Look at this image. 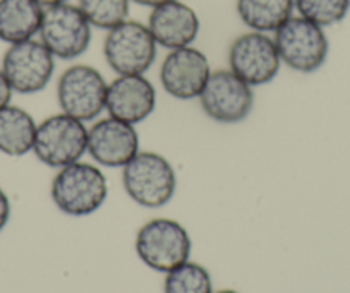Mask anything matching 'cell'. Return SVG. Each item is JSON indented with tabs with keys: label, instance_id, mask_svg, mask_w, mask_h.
<instances>
[{
	"label": "cell",
	"instance_id": "6da1fadb",
	"mask_svg": "<svg viewBox=\"0 0 350 293\" xmlns=\"http://www.w3.org/2000/svg\"><path fill=\"white\" fill-rule=\"evenodd\" d=\"M50 194L64 214L90 217L105 204L109 182L98 165L76 161L57 170Z\"/></svg>",
	"mask_w": 350,
	"mask_h": 293
},
{
	"label": "cell",
	"instance_id": "7a4b0ae2",
	"mask_svg": "<svg viewBox=\"0 0 350 293\" xmlns=\"http://www.w3.org/2000/svg\"><path fill=\"white\" fill-rule=\"evenodd\" d=\"M122 184L134 203L157 210L167 206L174 199L177 173L174 165L163 154L139 151L122 168Z\"/></svg>",
	"mask_w": 350,
	"mask_h": 293
},
{
	"label": "cell",
	"instance_id": "3957f363",
	"mask_svg": "<svg viewBox=\"0 0 350 293\" xmlns=\"http://www.w3.org/2000/svg\"><path fill=\"white\" fill-rule=\"evenodd\" d=\"M193 240L179 221L154 218L146 221L136 235V252L153 271L165 273L191 259Z\"/></svg>",
	"mask_w": 350,
	"mask_h": 293
},
{
	"label": "cell",
	"instance_id": "277c9868",
	"mask_svg": "<svg viewBox=\"0 0 350 293\" xmlns=\"http://www.w3.org/2000/svg\"><path fill=\"white\" fill-rule=\"evenodd\" d=\"M282 64L301 74H312L328 60L329 40L325 28L301 16H292L273 33Z\"/></svg>",
	"mask_w": 350,
	"mask_h": 293
},
{
	"label": "cell",
	"instance_id": "5b68a950",
	"mask_svg": "<svg viewBox=\"0 0 350 293\" xmlns=\"http://www.w3.org/2000/svg\"><path fill=\"white\" fill-rule=\"evenodd\" d=\"M33 153L43 165L57 170L81 161L88 153L86 124L64 112L46 117L36 127Z\"/></svg>",
	"mask_w": 350,
	"mask_h": 293
},
{
	"label": "cell",
	"instance_id": "8992f818",
	"mask_svg": "<svg viewBox=\"0 0 350 293\" xmlns=\"http://www.w3.org/2000/svg\"><path fill=\"white\" fill-rule=\"evenodd\" d=\"M38 36L55 59L74 60L92 45L93 26L79 5L66 2L45 8Z\"/></svg>",
	"mask_w": 350,
	"mask_h": 293
},
{
	"label": "cell",
	"instance_id": "52a82bcc",
	"mask_svg": "<svg viewBox=\"0 0 350 293\" xmlns=\"http://www.w3.org/2000/svg\"><path fill=\"white\" fill-rule=\"evenodd\" d=\"M109 83L98 69L86 64L69 67L60 76L57 84V100L64 113L92 122L105 112Z\"/></svg>",
	"mask_w": 350,
	"mask_h": 293
},
{
	"label": "cell",
	"instance_id": "ba28073f",
	"mask_svg": "<svg viewBox=\"0 0 350 293\" xmlns=\"http://www.w3.org/2000/svg\"><path fill=\"white\" fill-rule=\"evenodd\" d=\"M157 52L158 45L148 26L133 19L109 29L103 42V55L117 76L148 72Z\"/></svg>",
	"mask_w": 350,
	"mask_h": 293
},
{
	"label": "cell",
	"instance_id": "9c48e42d",
	"mask_svg": "<svg viewBox=\"0 0 350 293\" xmlns=\"http://www.w3.org/2000/svg\"><path fill=\"white\" fill-rule=\"evenodd\" d=\"M198 100L203 112L215 122L239 124L252 112L254 91L230 69L211 70Z\"/></svg>",
	"mask_w": 350,
	"mask_h": 293
},
{
	"label": "cell",
	"instance_id": "30bf717a",
	"mask_svg": "<svg viewBox=\"0 0 350 293\" xmlns=\"http://www.w3.org/2000/svg\"><path fill=\"white\" fill-rule=\"evenodd\" d=\"M2 70L19 94H35L45 89L55 72V57L40 40L9 45L2 59Z\"/></svg>",
	"mask_w": 350,
	"mask_h": 293
},
{
	"label": "cell",
	"instance_id": "8fae6325",
	"mask_svg": "<svg viewBox=\"0 0 350 293\" xmlns=\"http://www.w3.org/2000/svg\"><path fill=\"white\" fill-rule=\"evenodd\" d=\"M228 67L252 87L271 83L282 67L273 36L259 31L237 36L228 48Z\"/></svg>",
	"mask_w": 350,
	"mask_h": 293
},
{
	"label": "cell",
	"instance_id": "7c38bea8",
	"mask_svg": "<svg viewBox=\"0 0 350 293\" xmlns=\"http://www.w3.org/2000/svg\"><path fill=\"white\" fill-rule=\"evenodd\" d=\"M211 74L210 60L200 48L170 50L160 67L161 87L175 100H196Z\"/></svg>",
	"mask_w": 350,
	"mask_h": 293
},
{
	"label": "cell",
	"instance_id": "4fadbf2b",
	"mask_svg": "<svg viewBox=\"0 0 350 293\" xmlns=\"http://www.w3.org/2000/svg\"><path fill=\"white\" fill-rule=\"evenodd\" d=\"M139 151L136 126L109 115L88 127V153L100 167L124 168Z\"/></svg>",
	"mask_w": 350,
	"mask_h": 293
},
{
	"label": "cell",
	"instance_id": "5bb4252c",
	"mask_svg": "<svg viewBox=\"0 0 350 293\" xmlns=\"http://www.w3.org/2000/svg\"><path fill=\"white\" fill-rule=\"evenodd\" d=\"M157 109V89L144 74L117 76L107 89L105 110L110 117L137 126Z\"/></svg>",
	"mask_w": 350,
	"mask_h": 293
},
{
	"label": "cell",
	"instance_id": "9a60e30c",
	"mask_svg": "<svg viewBox=\"0 0 350 293\" xmlns=\"http://www.w3.org/2000/svg\"><path fill=\"white\" fill-rule=\"evenodd\" d=\"M146 26L157 45L170 52L193 45L200 35L201 21L191 5L183 0H170L151 9Z\"/></svg>",
	"mask_w": 350,
	"mask_h": 293
},
{
	"label": "cell",
	"instance_id": "2e32d148",
	"mask_svg": "<svg viewBox=\"0 0 350 293\" xmlns=\"http://www.w3.org/2000/svg\"><path fill=\"white\" fill-rule=\"evenodd\" d=\"M43 11L38 0H0V42L14 45L38 36Z\"/></svg>",
	"mask_w": 350,
	"mask_h": 293
},
{
	"label": "cell",
	"instance_id": "e0dca14e",
	"mask_svg": "<svg viewBox=\"0 0 350 293\" xmlns=\"http://www.w3.org/2000/svg\"><path fill=\"white\" fill-rule=\"evenodd\" d=\"M38 124L31 113L16 105L0 110V153L8 156H25L33 153Z\"/></svg>",
	"mask_w": 350,
	"mask_h": 293
},
{
	"label": "cell",
	"instance_id": "ac0fdd59",
	"mask_svg": "<svg viewBox=\"0 0 350 293\" xmlns=\"http://www.w3.org/2000/svg\"><path fill=\"white\" fill-rule=\"evenodd\" d=\"M241 21L251 31L275 33L294 16V0H237Z\"/></svg>",
	"mask_w": 350,
	"mask_h": 293
},
{
	"label": "cell",
	"instance_id": "d6986e66",
	"mask_svg": "<svg viewBox=\"0 0 350 293\" xmlns=\"http://www.w3.org/2000/svg\"><path fill=\"white\" fill-rule=\"evenodd\" d=\"M165 293H213L211 275L204 266L186 261L167 273L163 283Z\"/></svg>",
	"mask_w": 350,
	"mask_h": 293
},
{
	"label": "cell",
	"instance_id": "ffe728a7",
	"mask_svg": "<svg viewBox=\"0 0 350 293\" xmlns=\"http://www.w3.org/2000/svg\"><path fill=\"white\" fill-rule=\"evenodd\" d=\"M77 5L93 28L105 31L129 19L131 0H79Z\"/></svg>",
	"mask_w": 350,
	"mask_h": 293
},
{
	"label": "cell",
	"instance_id": "44dd1931",
	"mask_svg": "<svg viewBox=\"0 0 350 293\" xmlns=\"http://www.w3.org/2000/svg\"><path fill=\"white\" fill-rule=\"evenodd\" d=\"M294 5L301 18L325 29L342 23L350 12V0H294Z\"/></svg>",
	"mask_w": 350,
	"mask_h": 293
},
{
	"label": "cell",
	"instance_id": "7402d4cb",
	"mask_svg": "<svg viewBox=\"0 0 350 293\" xmlns=\"http://www.w3.org/2000/svg\"><path fill=\"white\" fill-rule=\"evenodd\" d=\"M12 94H14V89L11 87L4 70H2V67H0V110L4 109V107L11 105Z\"/></svg>",
	"mask_w": 350,
	"mask_h": 293
},
{
	"label": "cell",
	"instance_id": "603a6c76",
	"mask_svg": "<svg viewBox=\"0 0 350 293\" xmlns=\"http://www.w3.org/2000/svg\"><path fill=\"white\" fill-rule=\"evenodd\" d=\"M9 220H11V201H9L4 189L0 187V232L8 227Z\"/></svg>",
	"mask_w": 350,
	"mask_h": 293
},
{
	"label": "cell",
	"instance_id": "cb8c5ba5",
	"mask_svg": "<svg viewBox=\"0 0 350 293\" xmlns=\"http://www.w3.org/2000/svg\"><path fill=\"white\" fill-rule=\"evenodd\" d=\"M131 2H134V4L137 5H143V8H157V5H161L165 4V2H170V0H131Z\"/></svg>",
	"mask_w": 350,
	"mask_h": 293
},
{
	"label": "cell",
	"instance_id": "d4e9b609",
	"mask_svg": "<svg viewBox=\"0 0 350 293\" xmlns=\"http://www.w3.org/2000/svg\"><path fill=\"white\" fill-rule=\"evenodd\" d=\"M38 2L43 5V8H52V5L66 4V2H69V0H38Z\"/></svg>",
	"mask_w": 350,
	"mask_h": 293
},
{
	"label": "cell",
	"instance_id": "484cf974",
	"mask_svg": "<svg viewBox=\"0 0 350 293\" xmlns=\"http://www.w3.org/2000/svg\"><path fill=\"white\" fill-rule=\"evenodd\" d=\"M213 293H239V292H235V290H218V292H213Z\"/></svg>",
	"mask_w": 350,
	"mask_h": 293
}]
</instances>
